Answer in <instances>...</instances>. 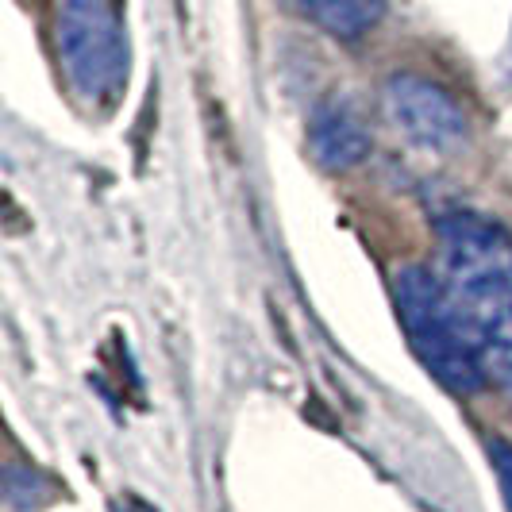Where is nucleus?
<instances>
[{"label":"nucleus","mask_w":512,"mask_h":512,"mask_svg":"<svg viewBox=\"0 0 512 512\" xmlns=\"http://www.w3.org/2000/svg\"><path fill=\"white\" fill-rule=\"evenodd\" d=\"M308 151L316 158V166L343 174L351 166H359L370 154V131L362 124V116L347 101H324L312 120H308Z\"/></svg>","instance_id":"39448f33"},{"label":"nucleus","mask_w":512,"mask_h":512,"mask_svg":"<svg viewBox=\"0 0 512 512\" xmlns=\"http://www.w3.org/2000/svg\"><path fill=\"white\" fill-rule=\"evenodd\" d=\"M54 47L77 101L89 108L120 101L128 85V35L104 0H62L54 16Z\"/></svg>","instance_id":"7ed1b4c3"},{"label":"nucleus","mask_w":512,"mask_h":512,"mask_svg":"<svg viewBox=\"0 0 512 512\" xmlns=\"http://www.w3.org/2000/svg\"><path fill=\"white\" fill-rule=\"evenodd\" d=\"M393 301L412 355L447 393L470 397L486 385V355L451 285L428 266L409 262L393 274Z\"/></svg>","instance_id":"f257e3e1"},{"label":"nucleus","mask_w":512,"mask_h":512,"mask_svg":"<svg viewBox=\"0 0 512 512\" xmlns=\"http://www.w3.org/2000/svg\"><path fill=\"white\" fill-rule=\"evenodd\" d=\"M482 355L489 374L512 389V308L482 332Z\"/></svg>","instance_id":"0eeeda50"},{"label":"nucleus","mask_w":512,"mask_h":512,"mask_svg":"<svg viewBox=\"0 0 512 512\" xmlns=\"http://www.w3.org/2000/svg\"><path fill=\"white\" fill-rule=\"evenodd\" d=\"M389 124L428 154H455L470 139L466 108L451 89L420 74H393L382 89Z\"/></svg>","instance_id":"20e7f679"},{"label":"nucleus","mask_w":512,"mask_h":512,"mask_svg":"<svg viewBox=\"0 0 512 512\" xmlns=\"http://www.w3.org/2000/svg\"><path fill=\"white\" fill-rule=\"evenodd\" d=\"M293 4L335 39H359L385 12V0H293Z\"/></svg>","instance_id":"423d86ee"},{"label":"nucleus","mask_w":512,"mask_h":512,"mask_svg":"<svg viewBox=\"0 0 512 512\" xmlns=\"http://www.w3.org/2000/svg\"><path fill=\"white\" fill-rule=\"evenodd\" d=\"M489 466H493V478L501 486V497H505V509L512 512V443L501 436L489 439Z\"/></svg>","instance_id":"6e6552de"},{"label":"nucleus","mask_w":512,"mask_h":512,"mask_svg":"<svg viewBox=\"0 0 512 512\" xmlns=\"http://www.w3.org/2000/svg\"><path fill=\"white\" fill-rule=\"evenodd\" d=\"M443 235V266L455 301L470 316L482 339L497 316L512 308V235L486 216L451 212L439 220Z\"/></svg>","instance_id":"f03ea898"}]
</instances>
